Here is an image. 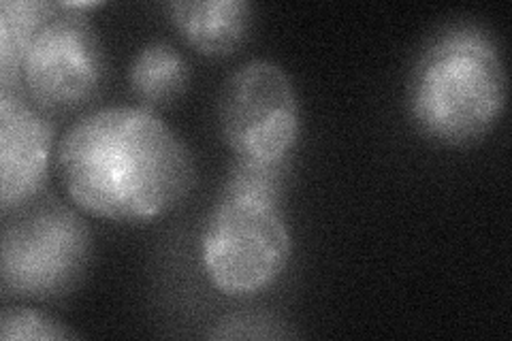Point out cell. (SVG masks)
<instances>
[{
    "mask_svg": "<svg viewBox=\"0 0 512 341\" xmlns=\"http://www.w3.org/2000/svg\"><path fill=\"white\" fill-rule=\"evenodd\" d=\"M56 165L77 209L124 224L167 216L197 180L188 145L139 105L94 109L73 122L58 141Z\"/></svg>",
    "mask_w": 512,
    "mask_h": 341,
    "instance_id": "cell-1",
    "label": "cell"
},
{
    "mask_svg": "<svg viewBox=\"0 0 512 341\" xmlns=\"http://www.w3.org/2000/svg\"><path fill=\"white\" fill-rule=\"evenodd\" d=\"M291 158H233L199 237L201 267L224 297H259L282 278L293 237L282 209Z\"/></svg>",
    "mask_w": 512,
    "mask_h": 341,
    "instance_id": "cell-2",
    "label": "cell"
},
{
    "mask_svg": "<svg viewBox=\"0 0 512 341\" xmlns=\"http://www.w3.org/2000/svg\"><path fill=\"white\" fill-rule=\"evenodd\" d=\"M508 99L502 54L476 24L444 28L416 58L408 81V109L429 141L463 148L487 137Z\"/></svg>",
    "mask_w": 512,
    "mask_h": 341,
    "instance_id": "cell-3",
    "label": "cell"
},
{
    "mask_svg": "<svg viewBox=\"0 0 512 341\" xmlns=\"http://www.w3.org/2000/svg\"><path fill=\"white\" fill-rule=\"evenodd\" d=\"M0 288L5 299L56 301L84 282L92 261L86 220L56 197H37L5 216Z\"/></svg>",
    "mask_w": 512,
    "mask_h": 341,
    "instance_id": "cell-4",
    "label": "cell"
},
{
    "mask_svg": "<svg viewBox=\"0 0 512 341\" xmlns=\"http://www.w3.org/2000/svg\"><path fill=\"white\" fill-rule=\"evenodd\" d=\"M218 124L235 158L276 162L291 158L301 133L293 79L271 60H250L224 81Z\"/></svg>",
    "mask_w": 512,
    "mask_h": 341,
    "instance_id": "cell-5",
    "label": "cell"
},
{
    "mask_svg": "<svg viewBox=\"0 0 512 341\" xmlns=\"http://www.w3.org/2000/svg\"><path fill=\"white\" fill-rule=\"evenodd\" d=\"M105 79L107 54L88 15L60 7L26 52L22 90L28 101L45 116L67 118L101 94Z\"/></svg>",
    "mask_w": 512,
    "mask_h": 341,
    "instance_id": "cell-6",
    "label": "cell"
},
{
    "mask_svg": "<svg viewBox=\"0 0 512 341\" xmlns=\"http://www.w3.org/2000/svg\"><path fill=\"white\" fill-rule=\"evenodd\" d=\"M52 118L24 90H0V209L3 216L35 201L50 173Z\"/></svg>",
    "mask_w": 512,
    "mask_h": 341,
    "instance_id": "cell-7",
    "label": "cell"
},
{
    "mask_svg": "<svg viewBox=\"0 0 512 341\" xmlns=\"http://www.w3.org/2000/svg\"><path fill=\"white\" fill-rule=\"evenodd\" d=\"M165 9L180 37L207 58H227L250 37L252 5L246 0H178Z\"/></svg>",
    "mask_w": 512,
    "mask_h": 341,
    "instance_id": "cell-8",
    "label": "cell"
},
{
    "mask_svg": "<svg viewBox=\"0 0 512 341\" xmlns=\"http://www.w3.org/2000/svg\"><path fill=\"white\" fill-rule=\"evenodd\" d=\"M190 84V64L167 41L143 45L128 67V86L139 107L150 111L171 107Z\"/></svg>",
    "mask_w": 512,
    "mask_h": 341,
    "instance_id": "cell-9",
    "label": "cell"
},
{
    "mask_svg": "<svg viewBox=\"0 0 512 341\" xmlns=\"http://www.w3.org/2000/svg\"><path fill=\"white\" fill-rule=\"evenodd\" d=\"M60 13L45 0H3L0 3V90H22V64L30 43Z\"/></svg>",
    "mask_w": 512,
    "mask_h": 341,
    "instance_id": "cell-10",
    "label": "cell"
},
{
    "mask_svg": "<svg viewBox=\"0 0 512 341\" xmlns=\"http://www.w3.org/2000/svg\"><path fill=\"white\" fill-rule=\"evenodd\" d=\"M77 333L64 327L54 316L32 307H5L0 316V339L3 341H60L75 339Z\"/></svg>",
    "mask_w": 512,
    "mask_h": 341,
    "instance_id": "cell-11",
    "label": "cell"
},
{
    "mask_svg": "<svg viewBox=\"0 0 512 341\" xmlns=\"http://www.w3.org/2000/svg\"><path fill=\"white\" fill-rule=\"evenodd\" d=\"M282 324L274 316L265 314H233L216 324V331L210 333L214 339H267L286 337L280 329Z\"/></svg>",
    "mask_w": 512,
    "mask_h": 341,
    "instance_id": "cell-12",
    "label": "cell"
}]
</instances>
